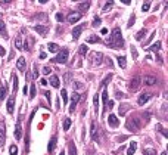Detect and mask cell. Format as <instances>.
<instances>
[{
	"label": "cell",
	"mask_w": 168,
	"mask_h": 155,
	"mask_svg": "<svg viewBox=\"0 0 168 155\" xmlns=\"http://www.w3.org/2000/svg\"><path fill=\"white\" fill-rule=\"evenodd\" d=\"M105 43L108 44L109 47H112V49H120V47L123 46V35H121V30H120V28H114L112 35H111V37H108V39L105 40Z\"/></svg>",
	"instance_id": "cell-1"
},
{
	"label": "cell",
	"mask_w": 168,
	"mask_h": 155,
	"mask_svg": "<svg viewBox=\"0 0 168 155\" xmlns=\"http://www.w3.org/2000/svg\"><path fill=\"white\" fill-rule=\"evenodd\" d=\"M67 61H68V50L67 49H62V50L58 53V56L52 59V62H55V64H67Z\"/></svg>",
	"instance_id": "cell-2"
},
{
	"label": "cell",
	"mask_w": 168,
	"mask_h": 155,
	"mask_svg": "<svg viewBox=\"0 0 168 155\" xmlns=\"http://www.w3.org/2000/svg\"><path fill=\"white\" fill-rule=\"evenodd\" d=\"M127 129L131 130V132H137L140 129V123H139V118H128L127 123H125Z\"/></svg>",
	"instance_id": "cell-3"
},
{
	"label": "cell",
	"mask_w": 168,
	"mask_h": 155,
	"mask_svg": "<svg viewBox=\"0 0 168 155\" xmlns=\"http://www.w3.org/2000/svg\"><path fill=\"white\" fill-rule=\"evenodd\" d=\"M102 61H103V55L100 52H91V55H90V64L91 65H100Z\"/></svg>",
	"instance_id": "cell-4"
},
{
	"label": "cell",
	"mask_w": 168,
	"mask_h": 155,
	"mask_svg": "<svg viewBox=\"0 0 168 155\" xmlns=\"http://www.w3.org/2000/svg\"><path fill=\"white\" fill-rule=\"evenodd\" d=\"M142 86V78L139 77V76H136V77L131 78V81H130V84H128V87L131 92H136V90H139Z\"/></svg>",
	"instance_id": "cell-5"
},
{
	"label": "cell",
	"mask_w": 168,
	"mask_h": 155,
	"mask_svg": "<svg viewBox=\"0 0 168 155\" xmlns=\"http://www.w3.org/2000/svg\"><path fill=\"white\" fill-rule=\"evenodd\" d=\"M78 100H80V95L77 93V92H74V93H72V96H71V106H69V112H74L75 106H77V103H78Z\"/></svg>",
	"instance_id": "cell-6"
},
{
	"label": "cell",
	"mask_w": 168,
	"mask_h": 155,
	"mask_svg": "<svg viewBox=\"0 0 168 155\" xmlns=\"http://www.w3.org/2000/svg\"><path fill=\"white\" fill-rule=\"evenodd\" d=\"M81 19V13L80 12H71L69 15H68V22L69 24H75V22H78Z\"/></svg>",
	"instance_id": "cell-7"
},
{
	"label": "cell",
	"mask_w": 168,
	"mask_h": 155,
	"mask_svg": "<svg viewBox=\"0 0 168 155\" xmlns=\"http://www.w3.org/2000/svg\"><path fill=\"white\" fill-rule=\"evenodd\" d=\"M34 30L40 34L41 37H46L47 33H49V27H46V25H35V27H34Z\"/></svg>",
	"instance_id": "cell-8"
},
{
	"label": "cell",
	"mask_w": 168,
	"mask_h": 155,
	"mask_svg": "<svg viewBox=\"0 0 168 155\" xmlns=\"http://www.w3.org/2000/svg\"><path fill=\"white\" fill-rule=\"evenodd\" d=\"M142 83H145L146 86H153V84H156V77H153V76H145V77L142 78Z\"/></svg>",
	"instance_id": "cell-9"
},
{
	"label": "cell",
	"mask_w": 168,
	"mask_h": 155,
	"mask_svg": "<svg viewBox=\"0 0 168 155\" xmlns=\"http://www.w3.org/2000/svg\"><path fill=\"white\" fill-rule=\"evenodd\" d=\"M5 134H6V124L2 120L0 121V145H5Z\"/></svg>",
	"instance_id": "cell-10"
},
{
	"label": "cell",
	"mask_w": 168,
	"mask_h": 155,
	"mask_svg": "<svg viewBox=\"0 0 168 155\" xmlns=\"http://www.w3.org/2000/svg\"><path fill=\"white\" fill-rule=\"evenodd\" d=\"M83 30H84V25H77V27H74V30H72V39L77 40L80 35H81Z\"/></svg>",
	"instance_id": "cell-11"
},
{
	"label": "cell",
	"mask_w": 168,
	"mask_h": 155,
	"mask_svg": "<svg viewBox=\"0 0 168 155\" xmlns=\"http://www.w3.org/2000/svg\"><path fill=\"white\" fill-rule=\"evenodd\" d=\"M152 98V93H142L140 96H139V100H137V103L139 105H145L147 100Z\"/></svg>",
	"instance_id": "cell-12"
},
{
	"label": "cell",
	"mask_w": 168,
	"mask_h": 155,
	"mask_svg": "<svg viewBox=\"0 0 168 155\" xmlns=\"http://www.w3.org/2000/svg\"><path fill=\"white\" fill-rule=\"evenodd\" d=\"M15 137L19 140L22 137V127H21V120H18L16 123V127H15Z\"/></svg>",
	"instance_id": "cell-13"
},
{
	"label": "cell",
	"mask_w": 168,
	"mask_h": 155,
	"mask_svg": "<svg viewBox=\"0 0 168 155\" xmlns=\"http://www.w3.org/2000/svg\"><path fill=\"white\" fill-rule=\"evenodd\" d=\"M108 123H109V126H111V127H117V126L120 124L118 118H117V115H114V114H111V115H109V118H108Z\"/></svg>",
	"instance_id": "cell-14"
},
{
	"label": "cell",
	"mask_w": 168,
	"mask_h": 155,
	"mask_svg": "<svg viewBox=\"0 0 168 155\" xmlns=\"http://www.w3.org/2000/svg\"><path fill=\"white\" fill-rule=\"evenodd\" d=\"M56 148V136H52V139H50V142L47 145V149H49V152H53Z\"/></svg>",
	"instance_id": "cell-15"
},
{
	"label": "cell",
	"mask_w": 168,
	"mask_h": 155,
	"mask_svg": "<svg viewBox=\"0 0 168 155\" xmlns=\"http://www.w3.org/2000/svg\"><path fill=\"white\" fill-rule=\"evenodd\" d=\"M16 68H18L19 71H24V69H25V58L21 56V58L16 61Z\"/></svg>",
	"instance_id": "cell-16"
},
{
	"label": "cell",
	"mask_w": 168,
	"mask_h": 155,
	"mask_svg": "<svg viewBox=\"0 0 168 155\" xmlns=\"http://www.w3.org/2000/svg\"><path fill=\"white\" fill-rule=\"evenodd\" d=\"M13 103H15V96H11L8 100V112L13 114Z\"/></svg>",
	"instance_id": "cell-17"
},
{
	"label": "cell",
	"mask_w": 168,
	"mask_h": 155,
	"mask_svg": "<svg viewBox=\"0 0 168 155\" xmlns=\"http://www.w3.org/2000/svg\"><path fill=\"white\" fill-rule=\"evenodd\" d=\"M136 149H137V142H131L128 149H127V155H133L136 152Z\"/></svg>",
	"instance_id": "cell-18"
},
{
	"label": "cell",
	"mask_w": 168,
	"mask_h": 155,
	"mask_svg": "<svg viewBox=\"0 0 168 155\" xmlns=\"http://www.w3.org/2000/svg\"><path fill=\"white\" fill-rule=\"evenodd\" d=\"M89 8H90V2H83V3H78V9L81 12H86ZM81 12H80V13H81Z\"/></svg>",
	"instance_id": "cell-19"
},
{
	"label": "cell",
	"mask_w": 168,
	"mask_h": 155,
	"mask_svg": "<svg viewBox=\"0 0 168 155\" xmlns=\"http://www.w3.org/2000/svg\"><path fill=\"white\" fill-rule=\"evenodd\" d=\"M50 84L53 86V87H59V84H61V81H59V78L56 77V76H50Z\"/></svg>",
	"instance_id": "cell-20"
},
{
	"label": "cell",
	"mask_w": 168,
	"mask_h": 155,
	"mask_svg": "<svg viewBox=\"0 0 168 155\" xmlns=\"http://www.w3.org/2000/svg\"><path fill=\"white\" fill-rule=\"evenodd\" d=\"M47 49H49V52H52V53L59 52V46H58L56 43H49L47 44Z\"/></svg>",
	"instance_id": "cell-21"
},
{
	"label": "cell",
	"mask_w": 168,
	"mask_h": 155,
	"mask_svg": "<svg viewBox=\"0 0 168 155\" xmlns=\"http://www.w3.org/2000/svg\"><path fill=\"white\" fill-rule=\"evenodd\" d=\"M6 96H8V89H6V86H2L0 87V100H3Z\"/></svg>",
	"instance_id": "cell-22"
},
{
	"label": "cell",
	"mask_w": 168,
	"mask_h": 155,
	"mask_svg": "<svg viewBox=\"0 0 168 155\" xmlns=\"http://www.w3.org/2000/svg\"><path fill=\"white\" fill-rule=\"evenodd\" d=\"M68 148H69V155H77V148H75L74 142H69Z\"/></svg>",
	"instance_id": "cell-23"
},
{
	"label": "cell",
	"mask_w": 168,
	"mask_h": 155,
	"mask_svg": "<svg viewBox=\"0 0 168 155\" xmlns=\"http://www.w3.org/2000/svg\"><path fill=\"white\" fill-rule=\"evenodd\" d=\"M15 47H16L18 50H22V39H21V37H16V39H15Z\"/></svg>",
	"instance_id": "cell-24"
},
{
	"label": "cell",
	"mask_w": 168,
	"mask_h": 155,
	"mask_svg": "<svg viewBox=\"0 0 168 155\" xmlns=\"http://www.w3.org/2000/svg\"><path fill=\"white\" fill-rule=\"evenodd\" d=\"M12 83H13V95H16V92H18V77L16 76L12 77Z\"/></svg>",
	"instance_id": "cell-25"
},
{
	"label": "cell",
	"mask_w": 168,
	"mask_h": 155,
	"mask_svg": "<svg viewBox=\"0 0 168 155\" xmlns=\"http://www.w3.org/2000/svg\"><path fill=\"white\" fill-rule=\"evenodd\" d=\"M117 59H118V65L121 66V68H125V66H127V61H125L124 56H118Z\"/></svg>",
	"instance_id": "cell-26"
},
{
	"label": "cell",
	"mask_w": 168,
	"mask_h": 155,
	"mask_svg": "<svg viewBox=\"0 0 168 155\" xmlns=\"http://www.w3.org/2000/svg\"><path fill=\"white\" fill-rule=\"evenodd\" d=\"M87 50H89V47H87L86 44H81V46H80V49H78V52H80V55H81V56H86Z\"/></svg>",
	"instance_id": "cell-27"
},
{
	"label": "cell",
	"mask_w": 168,
	"mask_h": 155,
	"mask_svg": "<svg viewBox=\"0 0 168 155\" xmlns=\"http://www.w3.org/2000/svg\"><path fill=\"white\" fill-rule=\"evenodd\" d=\"M91 137L93 140H97V133H96V124L91 123Z\"/></svg>",
	"instance_id": "cell-28"
},
{
	"label": "cell",
	"mask_w": 168,
	"mask_h": 155,
	"mask_svg": "<svg viewBox=\"0 0 168 155\" xmlns=\"http://www.w3.org/2000/svg\"><path fill=\"white\" fill-rule=\"evenodd\" d=\"M99 42H100V39L97 35H90L87 39V43H99Z\"/></svg>",
	"instance_id": "cell-29"
},
{
	"label": "cell",
	"mask_w": 168,
	"mask_h": 155,
	"mask_svg": "<svg viewBox=\"0 0 168 155\" xmlns=\"http://www.w3.org/2000/svg\"><path fill=\"white\" fill-rule=\"evenodd\" d=\"M143 35H146V28H142L139 33L136 34V40H142V39H143Z\"/></svg>",
	"instance_id": "cell-30"
},
{
	"label": "cell",
	"mask_w": 168,
	"mask_h": 155,
	"mask_svg": "<svg viewBox=\"0 0 168 155\" xmlns=\"http://www.w3.org/2000/svg\"><path fill=\"white\" fill-rule=\"evenodd\" d=\"M128 110H130V105L124 103V105H121V106H120V114H121V115H124V114H125Z\"/></svg>",
	"instance_id": "cell-31"
},
{
	"label": "cell",
	"mask_w": 168,
	"mask_h": 155,
	"mask_svg": "<svg viewBox=\"0 0 168 155\" xmlns=\"http://www.w3.org/2000/svg\"><path fill=\"white\" fill-rule=\"evenodd\" d=\"M149 49H150L152 52H158V50L161 49V42H156V43H155V44H152V46H150Z\"/></svg>",
	"instance_id": "cell-32"
},
{
	"label": "cell",
	"mask_w": 168,
	"mask_h": 155,
	"mask_svg": "<svg viewBox=\"0 0 168 155\" xmlns=\"http://www.w3.org/2000/svg\"><path fill=\"white\" fill-rule=\"evenodd\" d=\"M9 154L11 155H18V146H16V145H11V148H9Z\"/></svg>",
	"instance_id": "cell-33"
},
{
	"label": "cell",
	"mask_w": 168,
	"mask_h": 155,
	"mask_svg": "<svg viewBox=\"0 0 168 155\" xmlns=\"http://www.w3.org/2000/svg\"><path fill=\"white\" fill-rule=\"evenodd\" d=\"M0 34H3L6 37V25H5L3 21H0Z\"/></svg>",
	"instance_id": "cell-34"
},
{
	"label": "cell",
	"mask_w": 168,
	"mask_h": 155,
	"mask_svg": "<svg viewBox=\"0 0 168 155\" xmlns=\"http://www.w3.org/2000/svg\"><path fill=\"white\" fill-rule=\"evenodd\" d=\"M69 127H71V120L65 118V121H64V130L67 132V130H69Z\"/></svg>",
	"instance_id": "cell-35"
},
{
	"label": "cell",
	"mask_w": 168,
	"mask_h": 155,
	"mask_svg": "<svg viewBox=\"0 0 168 155\" xmlns=\"http://www.w3.org/2000/svg\"><path fill=\"white\" fill-rule=\"evenodd\" d=\"M143 155H156V151L155 149H150V148H147L143 151Z\"/></svg>",
	"instance_id": "cell-36"
},
{
	"label": "cell",
	"mask_w": 168,
	"mask_h": 155,
	"mask_svg": "<svg viewBox=\"0 0 168 155\" xmlns=\"http://www.w3.org/2000/svg\"><path fill=\"white\" fill-rule=\"evenodd\" d=\"M35 98V86L31 84V87H30V99H34Z\"/></svg>",
	"instance_id": "cell-37"
},
{
	"label": "cell",
	"mask_w": 168,
	"mask_h": 155,
	"mask_svg": "<svg viewBox=\"0 0 168 155\" xmlns=\"http://www.w3.org/2000/svg\"><path fill=\"white\" fill-rule=\"evenodd\" d=\"M61 95H62V100H64V103H67V102H68V93H67V90L64 89Z\"/></svg>",
	"instance_id": "cell-38"
},
{
	"label": "cell",
	"mask_w": 168,
	"mask_h": 155,
	"mask_svg": "<svg viewBox=\"0 0 168 155\" xmlns=\"http://www.w3.org/2000/svg\"><path fill=\"white\" fill-rule=\"evenodd\" d=\"M112 6H114V2H108V3H106V5L103 6V12H106L108 9H111Z\"/></svg>",
	"instance_id": "cell-39"
},
{
	"label": "cell",
	"mask_w": 168,
	"mask_h": 155,
	"mask_svg": "<svg viewBox=\"0 0 168 155\" xmlns=\"http://www.w3.org/2000/svg\"><path fill=\"white\" fill-rule=\"evenodd\" d=\"M100 18H97V16H96V18H94V19H93V24H91V25H93V27H99V25H100Z\"/></svg>",
	"instance_id": "cell-40"
},
{
	"label": "cell",
	"mask_w": 168,
	"mask_h": 155,
	"mask_svg": "<svg viewBox=\"0 0 168 155\" xmlns=\"http://www.w3.org/2000/svg\"><path fill=\"white\" fill-rule=\"evenodd\" d=\"M93 102H94V106H96V112H97V105H99V95H97V93L94 95V99H93Z\"/></svg>",
	"instance_id": "cell-41"
},
{
	"label": "cell",
	"mask_w": 168,
	"mask_h": 155,
	"mask_svg": "<svg viewBox=\"0 0 168 155\" xmlns=\"http://www.w3.org/2000/svg\"><path fill=\"white\" fill-rule=\"evenodd\" d=\"M50 71H52V68H50V66H44V68H43V74H44V76H49V74H50Z\"/></svg>",
	"instance_id": "cell-42"
},
{
	"label": "cell",
	"mask_w": 168,
	"mask_h": 155,
	"mask_svg": "<svg viewBox=\"0 0 168 155\" xmlns=\"http://www.w3.org/2000/svg\"><path fill=\"white\" fill-rule=\"evenodd\" d=\"M111 77H112V74H109V76H106V77H105V80H103V81H102V87H103V86H105V84H106V83H108V81H109V80H111Z\"/></svg>",
	"instance_id": "cell-43"
},
{
	"label": "cell",
	"mask_w": 168,
	"mask_h": 155,
	"mask_svg": "<svg viewBox=\"0 0 168 155\" xmlns=\"http://www.w3.org/2000/svg\"><path fill=\"white\" fill-rule=\"evenodd\" d=\"M102 98H103V102H105V105H106V102H108V92H106V90H103Z\"/></svg>",
	"instance_id": "cell-44"
},
{
	"label": "cell",
	"mask_w": 168,
	"mask_h": 155,
	"mask_svg": "<svg viewBox=\"0 0 168 155\" xmlns=\"http://www.w3.org/2000/svg\"><path fill=\"white\" fill-rule=\"evenodd\" d=\"M134 15H131V18H130V21H128V24H127V25H128V28H130V27H133V25H134Z\"/></svg>",
	"instance_id": "cell-45"
},
{
	"label": "cell",
	"mask_w": 168,
	"mask_h": 155,
	"mask_svg": "<svg viewBox=\"0 0 168 155\" xmlns=\"http://www.w3.org/2000/svg\"><path fill=\"white\" fill-rule=\"evenodd\" d=\"M131 55H133V59H137V50L134 46H131Z\"/></svg>",
	"instance_id": "cell-46"
},
{
	"label": "cell",
	"mask_w": 168,
	"mask_h": 155,
	"mask_svg": "<svg viewBox=\"0 0 168 155\" xmlns=\"http://www.w3.org/2000/svg\"><path fill=\"white\" fill-rule=\"evenodd\" d=\"M38 77V72H37V65L33 66V78H37Z\"/></svg>",
	"instance_id": "cell-47"
},
{
	"label": "cell",
	"mask_w": 168,
	"mask_h": 155,
	"mask_svg": "<svg viewBox=\"0 0 168 155\" xmlns=\"http://www.w3.org/2000/svg\"><path fill=\"white\" fill-rule=\"evenodd\" d=\"M56 21L62 22V21H64V15H62V13H56Z\"/></svg>",
	"instance_id": "cell-48"
},
{
	"label": "cell",
	"mask_w": 168,
	"mask_h": 155,
	"mask_svg": "<svg viewBox=\"0 0 168 155\" xmlns=\"http://www.w3.org/2000/svg\"><path fill=\"white\" fill-rule=\"evenodd\" d=\"M149 8H150V5H149V3H143V6H142V11H143V12H147V11H149Z\"/></svg>",
	"instance_id": "cell-49"
},
{
	"label": "cell",
	"mask_w": 168,
	"mask_h": 155,
	"mask_svg": "<svg viewBox=\"0 0 168 155\" xmlns=\"http://www.w3.org/2000/svg\"><path fill=\"white\" fill-rule=\"evenodd\" d=\"M106 108H114V100H109V102H106Z\"/></svg>",
	"instance_id": "cell-50"
},
{
	"label": "cell",
	"mask_w": 168,
	"mask_h": 155,
	"mask_svg": "<svg viewBox=\"0 0 168 155\" xmlns=\"http://www.w3.org/2000/svg\"><path fill=\"white\" fill-rule=\"evenodd\" d=\"M0 55L2 56L6 55V50H5V47H2V46H0Z\"/></svg>",
	"instance_id": "cell-51"
},
{
	"label": "cell",
	"mask_w": 168,
	"mask_h": 155,
	"mask_svg": "<svg viewBox=\"0 0 168 155\" xmlns=\"http://www.w3.org/2000/svg\"><path fill=\"white\" fill-rule=\"evenodd\" d=\"M40 84H41V86H46V84H47V81H46L44 78H41V81H40Z\"/></svg>",
	"instance_id": "cell-52"
},
{
	"label": "cell",
	"mask_w": 168,
	"mask_h": 155,
	"mask_svg": "<svg viewBox=\"0 0 168 155\" xmlns=\"http://www.w3.org/2000/svg\"><path fill=\"white\" fill-rule=\"evenodd\" d=\"M123 96H124L123 93H120V92H117V98H123Z\"/></svg>",
	"instance_id": "cell-53"
},
{
	"label": "cell",
	"mask_w": 168,
	"mask_h": 155,
	"mask_svg": "<svg viewBox=\"0 0 168 155\" xmlns=\"http://www.w3.org/2000/svg\"><path fill=\"white\" fill-rule=\"evenodd\" d=\"M40 58H41V59H44V58H46V53H44V52H41V53H40Z\"/></svg>",
	"instance_id": "cell-54"
},
{
	"label": "cell",
	"mask_w": 168,
	"mask_h": 155,
	"mask_svg": "<svg viewBox=\"0 0 168 155\" xmlns=\"http://www.w3.org/2000/svg\"><path fill=\"white\" fill-rule=\"evenodd\" d=\"M100 33H102V34H106V33H108V30H106V28H102Z\"/></svg>",
	"instance_id": "cell-55"
},
{
	"label": "cell",
	"mask_w": 168,
	"mask_h": 155,
	"mask_svg": "<svg viewBox=\"0 0 168 155\" xmlns=\"http://www.w3.org/2000/svg\"><path fill=\"white\" fill-rule=\"evenodd\" d=\"M161 155H168V154H167V152H165V151H164V152H162V154H161Z\"/></svg>",
	"instance_id": "cell-56"
},
{
	"label": "cell",
	"mask_w": 168,
	"mask_h": 155,
	"mask_svg": "<svg viewBox=\"0 0 168 155\" xmlns=\"http://www.w3.org/2000/svg\"><path fill=\"white\" fill-rule=\"evenodd\" d=\"M59 155H65V154H64V152H61V154H59Z\"/></svg>",
	"instance_id": "cell-57"
}]
</instances>
